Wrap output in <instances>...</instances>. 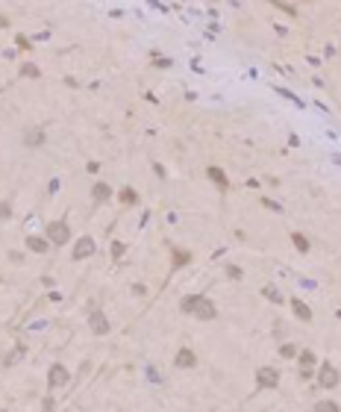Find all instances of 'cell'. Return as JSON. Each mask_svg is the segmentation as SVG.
<instances>
[{
    "label": "cell",
    "instance_id": "obj_1",
    "mask_svg": "<svg viewBox=\"0 0 341 412\" xmlns=\"http://www.w3.org/2000/svg\"><path fill=\"white\" fill-rule=\"evenodd\" d=\"M183 312H194V318H200V321L218 318L215 303H212L206 294H191V297H186V300H183Z\"/></svg>",
    "mask_w": 341,
    "mask_h": 412
},
{
    "label": "cell",
    "instance_id": "obj_2",
    "mask_svg": "<svg viewBox=\"0 0 341 412\" xmlns=\"http://www.w3.org/2000/svg\"><path fill=\"white\" fill-rule=\"evenodd\" d=\"M47 242H50V245H68V242H71V230H68V224H65V221L47 224Z\"/></svg>",
    "mask_w": 341,
    "mask_h": 412
},
{
    "label": "cell",
    "instance_id": "obj_3",
    "mask_svg": "<svg viewBox=\"0 0 341 412\" xmlns=\"http://www.w3.org/2000/svg\"><path fill=\"white\" fill-rule=\"evenodd\" d=\"M68 380H71V374H68L65 365H50V371H47V386L50 389H62Z\"/></svg>",
    "mask_w": 341,
    "mask_h": 412
},
{
    "label": "cell",
    "instance_id": "obj_4",
    "mask_svg": "<svg viewBox=\"0 0 341 412\" xmlns=\"http://www.w3.org/2000/svg\"><path fill=\"white\" fill-rule=\"evenodd\" d=\"M339 380H341V374L336 371V365H321V374H318V383L324 386V389H336L339 386Z\"/></svg>",
    "mask_w": 341,
    "mask_h": 412
},
{
    "label": "cell",
    "instance_id": "obj_5",
    "mask_svg": "<svg viewBox=\"0 0 341 412\" xmlns=\"http://www.w3.org/2000/svg\"><path fill=\"white\" fill-rule=\"evenodd\" d=\"M256 383L262 386V389H277V383H279V374H277V368H259L256 371Z\"/></svg>",
    "mask_w": 341,
    "mask_h": 412
},
{
    "label": "cell",
    "instance_id": "obj_6",
    "mask_svg": "<svg viewBox=\"0 0 341 412\" xmlns=\"http://www.w3.org/2000/svg\"><path fill=\"white\" fill-rule=\"evenodd\" d=\"M89 327H92V333H97V336H106V333H109V321H106L103 312H92V315H89Z\"/></svg>",
    "mask_w": 341,
    "mask_h": 412
},
{
    "label": "cell",
    "instance_id": "obj_7",
    "mask_svg": "<svg viewBox=\"0 0 341 412\" xmlns=\"http://www.w3.org/2000/svg\"><path fill=\"white\" fill-rule=\"evenodd\" d=\"M97 248H94V239L89 236H83L80 242H77V248H74V259H86V256H92Z\"/></svg>",
    "mask_w": 341,
    "mask_h": 412
},
{
    "label": "cell",
    "instance_id": "obj_8",
    "mask_svg": "<svg viewBox=\"0 0 341 412\" xmlns=\"http://www.w3.org/2000/svg\"><path fill=\"white\" fill-rule=\"evenodd\" d=\"M174 365H177V368H194V365H197V356H194V350L180 348L177 359H174Z\"/></svg>",
    "mask_w": 341,
    "mask_h": 412
},
{
    "label": "cell",
    "instance_id": "obj_9",
    "mask_svg": "<svg viewBox=\"0 0 341 412\" xmlns=\"http://www.w3.org/2000/svg\"><path fill=\"white\" fill-rule=\"evenodd\" d=\"M291 312L300 318V321H312V309L300 300V297H291Z\"/></svg>",
    "mask_w": 341,
    "mask_h": 412
},
{
    "label": "cell",
    "instance_id": "obj_10",
    "mask_svg": "<svg viewBox=\"0 0 341 412\" xmlns=\"http://www.w3.org/2000/svg\"><path fill=\"white\" fill-rule=\"evenodd\" d=\"M27 248H30L32 254H47L50 242H47V239H38V236H30V239H27Z\"/></svg>",
    "mask_w": 341,
    "mask_h": 412
},
{
    "label": "cell",
    "instance_id": "obj_11",
    "mask_svg": "<svg viewBox=\"0 0 341 412\" xmlns=\"http://www.w3.org/2000/svg\"><path fill=\"white\" fill-rule=\"evenodd\" d=\"M312 365H315V353H312V350H303V353H300V374H303V377L312 374Z\"/></svg>",
    "mask_w": 341,
    "mask_h": 412
},
{
    "label": "cell",
    "instance_id": "obj_12",
    "mask_svg": "<svg viewBox=\"0 0 341 412\" xmlns=\"http://www.w3.org/2000/svg\"><path fill=\"white\" fill-rule=\"evenodd\" d=\"M92 197H94V200H100V203H103V200H109V197H112V189H109L106 183H97V186H94V189H92Z\"/></svg>",
    "mask_w": 341,
    "mask_h": 412
},
{
    "label": "cell",
    "instance_id": "obj_13",
    "mask_svg": "<svg viewBox=\"0 0 341 412\" xmlns=\"http://www.w3.org/2000/svg\"><path fill=\"white\" fill-rule=\"evenodd\" d=\"M24 353H27V345H18V348H15L9 356H6V359H3V362H6V365H18V362L24 359Z\"/></svg>",
    "mask_w": 341,
    "mask_h": 412
},
{
    "label": "cell",
    "instance_id": "obj_14",
    "mask_svg": "<svg viewBox=\"0 0 341 412\" xmlns=\"http://www.w3.org/2000/svg\"><path fill=\"white\" fill-rule=\"evenodd\" d=\"M315 412H341V407L336 401H318V404H315Z\"/></svg>",
    "mask_w": 341,
    "mask_h": 412
},
{
    "label": "cell",
    "instance_id": "obj_15",
    "mask_svg": "<svg viewBox=\"0 0 341 412\" xmlns=\"http://www.w3.org/2000/svg\"><path fill=\"white\" fill-rule=\"evenodd\" d=\"M291 242H294V248H297L300 254H309V239H306V236L294 233V236H291Z\"/></svg>",
    "mask_w": 341,
    "mask_h": 412
},
{
    "label": "cell",
    "instance_id": "obj_16",
    "mask_svg": "<svg viewBox=\"0 0 341 412\" xmlns=\"http://www.w3.org/2000/svg\"><path fill=\"white\" fill-rule=\"evenodd\" d=\"M262 294H265V297H268L271 303H282V300H285V297L279 294V291L274 288V285H265V288H262Z\"/></svg>",
    "mask_w": 341,
    "mask_h": 412
},
{
    "label": "cell",
    "instance_id": "obj_17",
    "mask_svg": "<svg viewBox=\"0 0 341 412\" xmlns=\"http://www.w3.org/2000/svg\"><path fill=\"white\" fill-rule=\"evenodd\" d=\"M121 200H124L126 206L138 203V194H135V189H121Z\"/></svg>",
    "mask_w": 341,
    "mask_h": 412
},
{
    "label": "cell",
    "instance_id": "obj_18",
    "mask_svg": "<svg viewBox=\"0 0 341 412\" xmlns=\"http://www.w3.org/2000/svg\"><path fill=\"white\" fill-rule=\"evenodd\" d=\"M209 177L215 180L221 189H227V177H224V171H221V168H209Z\"/></svg>",
    "mask_w": 341,
    "mask_h": 412
},
{
    "label": "cell",
    "instance_id": "obj_19",
    "mask_svg": "<svg viewBox=\"0 0 341 412\" xmlns=\"http://www.w3.org/2000/svg\"><path fill=\"white\" fill-rule=\"evenodd\" d=\"M24 141H27V144H41V141H44V133H38V130H35V133H27Z\"/></svg>",
    "mask_w": 341,
    "mask_h": 412
},
{
    "label": "cell",
    "instance_id": "obj_20",
    "mask_svg": "<svg viewBox=\"0 0 341 412\" xmlns=\"http://www.w3.org/2000/svg\"><path fill=\"white\" fill-rule=\"evenodd\" d=\"M21 77H38V68H35V65H21Z\"/></svg>",
    "mask_w": 341,
    "mask_h": 412
},
{
    "label": "cell",
    "instance_id": "obj_21",
    "mask_svg": "<svg viewBox=\"0 0 341 412\" xmlns=\"http://www.w3.org/2000/svg\"><path fill=\"white\" fill-rule=\"evenodd\" d=\"M112 256H115V259L124 256V242H112Z\"/></svg>",
    "mask_w": 341,
    "mask_h": 412
},
{
    "label": "cell",
    "instance_id": "obj_22",
    "mask_svg": "<svg viewBox=\"0 0 341 412\" xmlns=\"http://www.w3.org/2000/svg\"><path fill=\"white\" fill-rule=\"evenodd\" d=\"M279 353H282V356H288V359H291V356H294V353H297V348H294V345H282V348H279Z\"/></svg>",
    "mask_w": 341,
    "mask_h": 412
},
{
    "label": "cell",
    "instance_id": "obj_23",
    "mask_svg": "<svg viewBox=\"0 0 341 412\" xmlns=\"http://www.w3.org/2000/svg\"><path fill=\"white\" fill-rule=\"evenodd\" d=\"M227 274H229V277H232V280H238V277H241V271H238V268H235V265H227Z\"/></svg>",
    "mask_w": 341,
    "mask_h": 412
},
{
    "label": "cell",
    "instance_id": "obj_24",
    "mask_svg": "<svg viewBox=\"0 0 341 412\" xmlns=\"http://www.w3.org/2000/svg\"><path fill=\"white\" fill-rule=\"evenodd\" d=\"M279 9H282V12H288V15H297V9H294V6H291V3H277Z\"/></svg>",
    "mask_w": 341,
    "mask_h": 412
},
{
    "label": "cell",
    "instance_id": "obj_25",
    "mask_svg": "<svg viewBox=\"0 0 341 412\" xmlns=\"http://www.w3.org/2000/svg\"><path fill=\"white\" fill-rule=\"evenodd\" d=\"M41 407H44V412H53V410H56V404H53V398H44V404H41Z\"/></svg>",
    "mask_w": 341,
    "mask_h": 412
},
{
    "label": "cell",
    "instance_id": "obj_26",
    "mask_svg": "<svg viewBox=\"0 0 341 412\" xmlns=\"http://www.w3.org/2000/svg\"><path fill=\"white\" fill-rule=\"evenodd\" d=\"M12 215V209H9V203H0V218H9Z\"/></svg>",
    "mask_w": 341,
    "mask_h": 412
},
{
    "label": "cell",
    "instance_id": "obj_27",
    "mask_svg": "<svg viewBox=\"0 0 341 412\" xmlns=\"http://www.w3.org/2000/svg\"><path fill=\"white\" fill-rule=\"evenodd\" d=\"M265 206H268V209H274V212H282V206H279L277 200H265Z\"/></svg>",
    "mask_w": 341,
    "mask_h": 412
},
{
    "label": "cell",
    "instance_id": "obj_28",
    "mask_svg": "<svg viewBox=\"0 0 341 412\" xmlns=\"http://www.w3.org/2000/svg\"><path fill=\"white\" fill-rule=\"evenodd\" d=\"M183 262H188V254L186 251H177V265H183Z\"/></svg>",
    "mask_w": 341,
    "mask_h": 412
},
{
    "label": "cell",
    "instance_id": "obj_29",
    "mask_svg": "<svg viewBox=\"0 0 341 412\" xmlns=\"http://www.w3.org/2000/svg\"><path fill=\"white\" fill-rule=\"evenodd\" d=\"M156 65H159V68H168V65H171V59H165V56H156Z\"/></svg>",
    "mask_w": 341,
    "mask_h": 412
},
{
    "label": "cell",
    "instance_id": "obj_30",
    "mask_svg": "<svg viewBox=\"0 0 341 412\" xmlns=\"http://www.w3.org/2000/svg\"><path fill=\"white\" fill-rule=\"evenodd\" d=\"M0 27H9V18H6V15H0Z\"/></svg>",
    "mask_w": 341,
    "mask_h": 412
},
{
    "label": "cell",
    "instance_id": "obj_31",
    "mask_svg": "<svg viewBox=\"0 0 341 412\" xmlns=\"http://www.w3.org/2000/svg\"><path fill=\"white\" fill-rule=\"evenodd\" d=\"M0 412H3V410H0Z\"/></svg>",
    "mask_w": 341,
    "mask_h": 412
}]
</instances>
